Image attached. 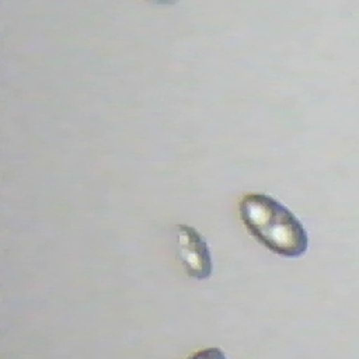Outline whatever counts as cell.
<instances>
[{"label": "cell", "instance_id": "6da1fadb", "mask_svg": "<svg viewBox=\"0 0 359 359\" xmlns=\"http://www.w3.org/2000/svg\"><path fill=\"white\" fill-rule=\"evenodd\" d=\"M238 213L248 233L273 254L296 258L307 251L309 237L303 224L275 198L247 194L240 199Z\"/></svg>", "mask_w": 359, "mask_h": 359}, {"label": "cell", "instance_id": "7a4b0ae2", "mask_svg": "<svg viewBox=\"0 0 359 359\" xmlns=\"http://www.w3.org/2000/svg\"><path fill=\"white\" fill-rule=\"evenodd\" d=\"M175 240L180 261L188 276L206 279L212 273V255L205 238L191 226L178 224Z\"/></svg>", "mask_w": 359, "mask_h": 359}, {"label": "cell", "instance_id": "3957f363", "mask_svg": "<svg viewBox=\"0 0 359 359\" xmlns=\"http://www.w3.org/2000/svg\"><path fill=\"white\" fill-rule=\"evenodd\" d=\"M187 359H226V355L219 348H206L196 351Z\"/></svg>", "mask_w": 359, "mask_h": 359}, {"label": "cell", "instance_id": "277c9868", "mask_svg": "<svg viewBox=\"0 0 359 359\" xmlns=\"http://www.w3.org/2000/svg\"><path fill=\"white\" fill-rule=\"evenodd\" d=\"M149 3H154V4H164V6H170V4H175L180 0H144Z\"/></svg>", "mask_w": 359, "mask_h": 359}]
</instances>
